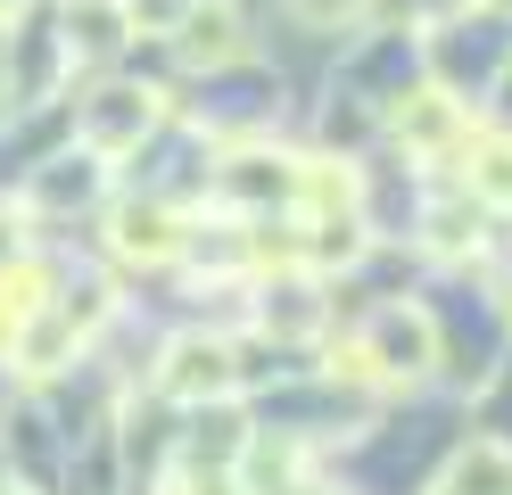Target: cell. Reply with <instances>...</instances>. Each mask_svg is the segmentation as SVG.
<instances>
[{"mask_svg": "<svg viewBox=\"0 0 512 495\" xmlns=\"http://www.w3.org/2000/svg\"><path fill=\"white\" fill-rule=\"evenodd\" d=\"M430 363H438L430 314H422V306H380L356 339L331 355V372H347V380H422Z\"/></svg>", "mask_w": 512, "mask_h": 495, "instance_id": "obj_1", "label": "cell"}, {"mask_svg": "<svg viewBox=\"0 0 512 495\" xmlns=\"http://www.w3.org/2000/svg\"><path fill=\"white\" fill-rule=\"evenodd\" d=\"M157 388H166L174 405H215V396L240 388V347L232 339H182L166 355V372H157Z\"/></svg>", "mask_w": 512, "mask_h": 495, "instance_id": "obj_2", "label": "cell"}, {"mask_svg": "<svg viewBox=\"0 0 512 495\" xmlns=\"http://www.w3.org/2000/svg\"><path fill=\"white\" fill-rule=\"evenodd\" d=\"M149 116H157V99L149 91H100L83 108V141H91V157H124V141H133V132H149Z\"/></svg>", "mask_w": 512, "mask_h": 495, "instance_id": "obj_3", "label": "cell"}, {"mask_svg": "<svg viewBox=\"0 0 512 495\" xmlns=\"http://www.w3.org/2000/svg\"><path fill=\"white\" fill-rule=\"evenodd\" d=\"M438 495H512V446L504 438H471L455 462H446Z\"/></svg>", "mask_w": 512, "mask_h": 495, "instance_id": "obj_4", "label": "cell"}, {"mask_svg": "<svg viewBox=\"0 0 512 495\" xmlns=\"http://www.w3.org/2000/svg\"><path fill=\"white\" fill-rule=\"evenodd\" d=\"M389 124L405 132L413 149H463V141H471V132H463V108H455L446 91H413V99H405V108H397Z\"/></svg>", "mask_w": 512, "mask_h": 495, "instance_id": "obj_5", "label": "cell"}, {"mask_svg": "<svg viewBox=\"0 0 512 495\" xmlns=\"http://www.w3.org/2000/svg\"><path fill=\"white\" fill-rule=\"evenodd\" d=\"M182 58H207V66L240 58V17L223 9V0H207V9H182Z\"/></svg>", "mask_w": 512, "mask_h": 495, "instance_id": "obj_6", "label": "cell"}, {"mask_svg": "<svg viewBox=\"0 0 512 495\" xmlns=\"http://www.w3.org/2000/svg\"><path fill=\"white\" fill-rule=\"evenodd\" d=\"M182 248V231H174V215L166 207H116V256H174Z\"/></svg>", "mask_w": 512, "mask_h": 495, "instance_id": "obj_7", "label": "cell"}, {"mask_svg": "<svg viewBox=\"0 0 512 495\" xmlns=\"http://www.w3.org/2000/svg\"><path fill=\"white\" fill-rule=\"evenodd\" d=\"M116 42H124V0H75V9H67V50L108 58Z\"/></svg>", "mask_w": 512, "mask_h": 495, "instance_id": "obj_8", "label": "cell"}, {"mask_svg": "<svg viewBox=\"0 0 512 495\" xmlns=\"http://www.w3.org/2000/svg\"><path fill=\"white\" fill-rule=\"evenodd\" d=\"M290 9H298L306 25H323V33H331V25H347V17H364L372 0H290Z\"/></svg>", "mask_w": 512, "mask_h": 495, "instance_id": "obj_9", "label": "cell"}, {"mask_svg": "<svg viewBox=\"0 0 512 495\" xmlns=\"http://www.w3.org/2000/svg\"><path fill=\"white\" fill-rule=\"evenodd\" d=\"M25 207H0V264H25Z\"/></svg>", "mask_w": 512, "mask_h": 495, "instance_id": "obj_10", "label": "cell"}]
</instances>
